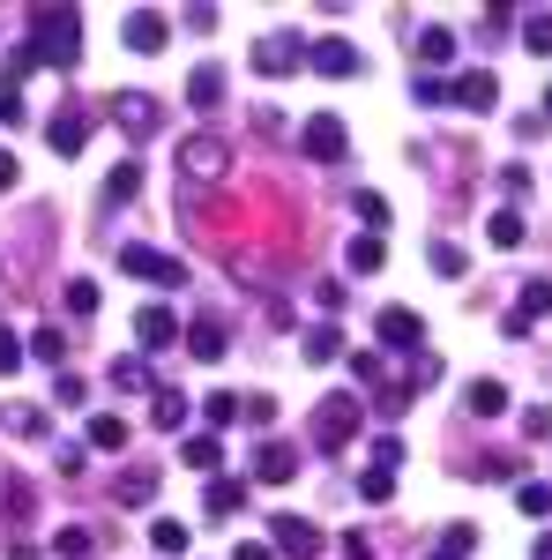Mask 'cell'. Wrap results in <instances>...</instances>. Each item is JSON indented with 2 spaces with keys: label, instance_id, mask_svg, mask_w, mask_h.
<instances>
[{
  "label": "cell",
  "instance_id": "816d5d0a",
  "mask_svg": "<svg viewBox=\"0 0 552 560\" xmlns=\"http://www.w3.org/2000/svg\"><path fill=\"white\" fill-rule=\"evenodd\" d=\"M343 560H374V553H366V538H359V530L343 538Z\"/></svg>",
  "mask_w": 552,
  "mask_h": 560
},
{
  "label": "cell",
  "instance_id": "3957f363",
  "mask_svg": "<svg viewBox=\"0 0 552 560\" xmlns=\"http://www.w3.org/2000/svg\"><path fill=\"white\" fill-rule=\"evenodd\" d=\"M120 269H128L134 284H157V292H179V284H187V261L165 255V247H142V240L120 247Z\"/></svg>",
  "mask_w": 552,
  "mask_h": 560
},
{
  "label": "cell",
  "instance_id": "4316f807",
  "mask_svg": "<svg viewBox=\"0 0 552 560\" xmlns=\"http://www.w3.org/2000/svg\"><path fill=\"white\" fill-rule=\"evenodd\" d=\"M150 419H157V427H187V396H179V388H157V396H150Z\"/></svg>",
  "mask_w": 552,
  "mask_h": 560
},
{
  "label": "cell",
  "instance_id": "bcb514c9",
  "mask_svg": "<svg viewBox=\"0 0 552 560\" xmlns=\"http://www.w3.org/2000/svg\"><path fill=\"white\" fill-rule=\"evenodd\" d=\"M470 546H478V530H470V523H448V538H441V553H456V560H463Z\"/></svg>",
  "mask_w": 552,
  "mask_h": 560
},
{
  "label": "cell",
  "instance_id": "f546056e",
  "mask_svg": "<svg viewBox=\"0 0 552 560\" xmlns=\"http://www.w3.org/2000/svg\"><path fill=\"white\" fill-rule=\"evenodd\" d=\"M134 187H142V165H113V179H105V202H134Z\"/></svg>",
  "mask_w": 552,
  "mask_h": 560
},
{
  "label": "cell",
  "instance_id": "277c9868",
  "mask_svg": "<svg viewBox=\"0 0 552 560\" xmlns=\"http://www.w3.org/2000/svg\"><path fill=\"white\" fill-rule=\"evenodd\" d=\"M179 173L195 179V187H216V179L232 173V150H224V135H187V142H179Z\"/></svg>",
  "mask_w": 552,
  "mask_h": 560
},
{
  "label": "cell",
  "instance_id": "c3c4849f",
  "mask_svg": "<svg viewBox=\"0 0 552 560\" xmlns=\"http://www.w3.org/2000/svg\"><path fill=\"white\" fill-rule=\"evenodd\" d=\"M374 464H381V471H396V464H403V441H396V433H381V441H374Z\"/></svg>",
  "mask_w": 552,
  "mask_h": 560
},
{
  "label": "cell",
  "instance_id": "e575fe53",
  "mask_svg": "<svg viewBox=\"0 0 552 560\" xmlns=\"http://www.w3.org/2000/svg\"><path fill=\"white\" fill-rule=\"evenodd\" d=\"M113 388H120V396L150 388V366H142V359H120V366H113ZM150 396H157V388H150Z\"/></svg>",
  "mask_w": 552,
  "mask_h": 560
},
{
  "label": "cell",
  "instance_id": "f6af8a7d",
  "mask_svg": "<svg viewBox=\"0 0 552 560\" xmlns=\"http://www.w3.org/2000/svg\"><path fill=\"white\" fill-rule=\"evenodd\" d=\"M351 374H359V388L381 382V351H351Z\"/></svg>",
  "mask_w": 552,
  "mask_h": 560
},
{
  "label": "cell",
  "instance_id": "d6a6232c",
  "mask_svg": "<svg viewBox=\"0 0 552 560\" xmlns=\"http://www.w3.org/2000/svg\"><path fill=\"white\" fill-rule=\"evenodd\" d=\"M425 261H433V277H463V269H470V255H463V247H448V240H433V255H425Z\"/></svg>",
  "mask_w": 552,
  "mask_h": 560
},
{
  "label": "cell",
  "instance_id": "603a6c76",
  "mask_svg": "<svg viewBox=\"0 0 552 560\" xmlns=\"http://www.w3.org/2000/svg\"><path fill=\"white\" fill-rule=\"evenodd\" d=\"M179 464H187V471H216V464H224V441H216V433H195V441H179Z\"/></svg>",
  "mask_w": 552,
  "mask_h": 560
},
{
  "label": "cell",
  "instance_id": "83f0119b",
  "mask_svg": "<svg viewBox=\"0 0 552 560\" xmlns=\"http://www.w3.org/2000/svg\"><path fill=\"white\" fill-rule=\"evenodd\" d=\"M485 240H493V247H522V217L493 210V217H485Z\"/></svg>",
  "mask_w": 552,
  "mask_h": 560
},
{
  "label": "cell",
  "instance_id": "2e32d148",
  "mask_svg": "<svg viewBox=\"0 0 552 560\" xmlns=\"http://www.w3.org/2000/svg\"><path fill=\"white\" fill-rule=\"evenodd\" d=\"M292 471H298V448H292V441H261V448H255V478H261V486H284Z\"/></svg>",
  "mask_w": 552,
  "mask_h": 560
},
{
  "label": "cell",
  "instance_id": "7c38bea8",
  "mask_svg": "<svg viewBox=\"0 0 552 560\" xmlns=\"http://www.w3.org/2000/svg\"><path fill=\"white\" fill-rule=\"evenodd\" d=\"M134 345L142 351L179 345V314H172V306H142V314H134Z\"/></svg>",
  "mask_w": 552,
  "mask_h": 560
},
{
  "label": "cell",
  "instance_id": "5b68a950",
  "mask_svg": "<svg viewBox=\"0 0 552 560\" xmlns=\"http://www.w3.org/2000/svg\"><path fill=\"white\" fill-rule=\"evenodd\" d=\"M306 52H314V45L298 38V31H261V38H255V68H261V75H298Z\"/></svg>",
  "mask_w": 552,
  "mask_h": 560
},
{
  "label": "cell",
  "instance_id": "52a82bcc",
  "mask_svg": "<svg viewBox=\"0 0 552 560\" xmlns=\"http://www.w3.org/2000/svg\"><path fill=\"white\" fill-rule=\"evenodd\" d=\"M269 538H277V560H314L321 553V530H314L306 516H292V509L269 516Z\"/></svg>",
  "mask_w": 552,
  "mask_h": 560
},
{
  "label": "cell",
  "instance_id": "7a4b0ae2",
  "mask_svg": "<svg viewBox=\"0 0 552 560\" xmlns=\"http://www.w3.org/2000/svg\"><path fill=\"white\" fill-rule=\"evenodd\" d=\"M359 427H366V404H359L351 388H337V396H321V404H314V441H321L329 456H337V448H351V441H359Z\"/></svg>",
  "mask_w": 552,
  "mask_h": 560
},
{
  "label": "cell",
  "instance_id": "8d00e7d4",
  "mask_svg": "<svg viewBox=\"0 0 552 560\" xmlns=\"http://www.w3.org/2000/svg\"><path fill=\"white\" fill-rule=\"evenodd\" d=\"M515 509H522V516H552V486H538V478L515 486Z\"/></svg>",
  "mask_w": 552,
  "mask_h": 560
},
{
  "label": "cell",
  "instance_id": "7402d4cb",
  "mask_svg": "<svg viewBox=\"0 0 552 560\" xmlns=\"http://www.w3.org/2000/svg\"><path fill=\"white\" fill-rule=\"evenodd\" d=\"M113 501H120V509H150V501H157V471H120Z\"/></svg>",
  "mask_w": 552,
  "mask_h": 560
},
{
  "label": "cell",
  "instance_id": "9c48e42d",
  "mask_svg": "<svg viewBox=\"0 0 552 560\" xmlns=\"http://www.w3.org/2000/svg\"><path fill=\"white\" fill-rule=\"evenodd\" d=\"M306 68H314V75H329V83H343V75H359L366 60H359V45H351V38H314Z\"/></svg>",
  "mask_w": 552,
  "mask_h": 560
},
{
  "label": "cell",
  "instance_id": "30bf717a",
  "mask_svg": "<svg viewBox=\"0 0 552 560\" xmlns=\"http://www.w3.org/2000/svg\"><path fill=\"white\" fill-rule=\"evenodd\" d=\"M120 38H128V52H165L172 23H165V15H157V8H134L128 23H120Z\"/></svg>",
  "mask_w": 552,
  "mask_h": 560
},
{
  "label": "cell",
  "instance_id": "11a10c76",
  "mask_svg": "<svg viewBox=\"0 0 552 560\" xmlns=\"http://www.w3.org/2000/svg\"><path fill=\"white\" fill-rule=\"evenodd\" d=\"M538 560H552V538H538Z\"/></svg>",
  "mask_w": 552,
  "mask_h": 560
},
{
  "label": "cell",
  "instance_id": "4fadbf2b",
  "mask_svg": "<svg viewBox=\"0 0 552 560\" xmlns=\"http://www.w3.org/2000/svg\"><path fill=\"white\" fill-rule=\"evenodd\" d=\"M90 113H75V105H68V113H52V120H45V142H52V150H60V158H75V150H83L90 142Z\"/></svg>",
  "mask_w": 552,
  "mask_h": 560
},
{
  "label": "cell",
  "instance_id": "d6986e66",
  "mask_svg": "<svg viewBox=\"0 0 552 560\" xmlns=\"http://www.w3.org/2000/svg\"><path fill=\"white\" fill-rule=\"evenodd\" d=\"M90 448H97V456H120V448H128V419H120V411H97V419H90Z\"/></svg>",
  "mask_w": 552,
  "mask_h": 560
},
{
  "label": "cell",
  "instance_id": "ab89813d",
  "mask_svg": "<svg viewBox=\"0 0 552 560\" xmlns=\"http://www.w3.org/2000/svg\"><path fill=\"white\" fill-rule=\"evenodd\" d=\"M522 45H530V52H552V15H545V8L522 15Z\"/></svg>",
  "mask_w": 552,
  "mask_h": 560
},
{
  "label": "cell",
  "instance_id": "6da1fadb",
  "mask_svg": "<svg viewBox=\"0 0 552 560\" xmlns=\"http://www.w3.org/2000/svg\"><path fill=\"white\" fill-rule=\"evenodd\" d=\"M23 52H31L38 68H75V60H83V15H75V8H31Z\"/></svg>",
  "mask_w": 552,
  "mask_h": 560
},
{
  "label": "cell",
  "instance_id": "7bdbcfd3",
  "mask_svg": "<svg viewBox=\"0 0 552 560\" xmlns=\"http://www.w3.org/2000/svg\"><path fill=\"white\" fill-rule=\"evenodd\" d=\"M83 396H90L83 374H52V404H83Z\"/></svg>",
  "mask_w": 552,
  "mask_h": 560
},
{
  "label": "cell",
  "instance_id": "b9f144b4",
  "mask_svg": "<svg viewBox=\"0 0 552 560\" xmlns=\"http://www.w3.org/2000/svg\"><path fill=\"white\" fill-rule=\"evenodd\" d=\"M0 120H23V75H0Z\"/></svg>",
  "mask_w": 552,
  "mask_h": 560
},
{
  "label": "cell",
  "instance_id": "5bb4252c",
  "mask_svg": "<svg viewBox=\"0 0 552 560\" xmlns=\"http://www.w3.org/2000/svg\"><path fill=\"white\" fill-rule=\"evenodd\" d=\"M381 345L388 351H419L425 345V322L411 314V306H381Z\"/></svg>",
  "mask_w": 552,
  "mask_h": 560
},
{
  "label": "cell",
  "instance_id": "8992f818",
  "mask_svg": "<svg viewBox=\"0 0 552 560\" xmlns=\"http://www.w3.org/2000/svg\"><path fill=\"white\" fill-rule=\"evenodd\" d=\"M298 142H306V158H314V165H343V150H351V135H343L337 113H314V120L298 128Z\"/></svg>",
  "mask_w": 552,
  "mask_h": 560
},
{
  "label": "cell",
  "instance_id": "1f68e13d",
  "mask_svg": "<svg viewBox=\"0 0 552 560\" xmlns=\"http://www.w3.org/2000/svg\"><path fill=\"white\" fill-rule=\"evenodd\" d=\"M150 546H157V553H187V523L157 516V523H150Z\"/></svg>",
  "mask_w": 552,
  "mask_h": 560
},
{
  "label": "cell",
  "instance_id": "9f6ffc18",
  "mask_svg": "<svg viewBox=\"0 0 552 560\" xmlns=\"http://www.w3.org/2000/svg\"><path fill=\"white\" fill-rule=\"evenodd\" d=\"M545 120H552V83H545Z\"/></svg>",
  "mask_w": 552,
  "mask_h": 560
},
{
  "label": "cell",
  "instance_id": "e0dca14e",
  "mask_svg": "<svg viewBox=\"0 0 552 560\" xmlns=\"http://www.w3.org/2000/svg\"><path fill=\"white\" fill-rule=\"evenodd\" d=\"M224 345H232V337H224L216 314H195V322H187V351H195V359H224Z\"/></svg>",
  "mask_w": 552,
  "mask_h": 560
},
{
  "label": "cell",
  "instance_id": "4dcf8cb0",
  "mask_svg": "<svg viewBox=\"0 0 552 560\" xmlns=\"http://www.w3.org/2000/svg\"><path fill=\"white\" fill-rule=\"evenodd\" d=\"M239 501H247L239 478H216V486H210V516H239Z\"/></svg>",
  "mask_w": 552,
  "mask_h": 560
},
{
  "label": "cell",
  "instance_id": "60d3db41",
  "mask_svg": "<svg viewBox=\"0 0 552 560\" xmlns=\"http://www.w3.org/2000/svg\"><path fill=\"white\" fill-rule=\"evenodd\" d=\"M411 97H419V105H456V90L441 83V75H419V83H411Z\"/></svg>",
  "mask_w": 552,
  "mask_h": 560
},
{
  "label": "cell",
  "instance_id": "d4e9b609",
  "mask_svg": "<svg viewBox=\"0 0 552 560\" xmlns=\"http://www.w3.org/2000/svg\"><path fill=\"white\" fill-rule=\"evenodd\" d=\"M419 60H425V68L456 60V31H448V23H425V31H419Z\"/></svg>",
  "mask_w": 552,
  "mask_h": 560
},
{
  "label": "cell",
  "instance_id": "8fae6325",
  "mask_svg": "<svg viewBox=\"0 0 552 560\" xmlns=\"http://www.w3.org/2000/svg\"><path fill=\"white\" fill-rule=\"evenodd\" d=\"M552 314V277H530L522 292H515V314H508V337H522L530 322H545Z\"/></svg>",
  "mask_w": 552,
  "mask_h": 560
},
{
  "label": "cell",
  "instance_id": "f35d334b",
  "mask_svg": "<svg viewBox=\"0 0 552 560\" xmlns=\"http://www.w3.org/2000/svg\"><path fill=\"white\" fill-rule=\"evenodd\" d=\"M31 359H45V366H60V359H68V345H60V329H31Z\"/></svg>",
  "mask_w": 552,
  "mask_h": 560
},
{
  "label": "cell",
  "instance_id": "484cf974",
  "mask_svg": "<svg viewBox=\"0 0 552 560\" xmlns=\"http://www.w3.org/2000/svg\"><path fill=\"white\" fill-rule=\"evenodd\" d=\"M187 97H195V113H216V105H224V75H216V68H195V75H187Z\"/></svg>",
  "mask_w": 552,
  "mask_h": 560
},
{
  "label": "cell",
  "instance_id": "f907efd6",
  "mask_svg": "<svg viewBox=\"0 0 552 560\" xmlns=\"http://www.w3.org/2000/svg\"><path fill=\"white\" fill-rule=\"evenodd\" d=\"M8 560H45V546H31V538H15V546H8Z\"/></svg>",
  "mask_w": 552,
  "mask_h": 560
},
{
  "label": "cell",
  "instance_id": "6f0895ef",
  "mask_svg": "<svg viewBox=\"0 0 552 560\" xmlns=\"http://www.w3.org/2000/svg\"><path fill=\"white\" fill-rule=\"evenodd\" d=\"M425 560H456V553H425Z\"/></svg>",
  "mask_w": 552,
  "mask_h": 560
},
{
  "label": "cell",
  "instance_id": "9a60e30c",
  "mask_svg": "<svg viewBox=\"0 0 552 560\" xmlns=\"http://www.w3.org/2000/svg\"><path fill=\"white\" fill-rule=\"evenodd\" d=\"M456 105H463V113H493V105H501V83H493V75H485V68H470V75H456Z\"/></svg>",
  "mask_w": 552,
  "mask_h": 560
},
{
  "label": "cell",
  "instance_id": "7dc6e473",
  "mask_svg": "<svg viewBox=\"0 0 552 560\" xmlns=\"http://www.w3.org/2000/svg\"><path fill=\"white\" fill-rule=\"evenodd\" d=\"M15 366H23V337H15V329H0V374H15Z\"/></svg>",
  "mask_w": 552,
  "mask_h": 560
},
{
  "label": "cell",
  "instance_id": "836d02e7",
  "mask_svg": "<svg viewBox=\"0 0 552 560\" xmlns=\"http://www.w3.org/2000/svg\"><path fill=\"white\" fill-rule=\"evenodd\" d=\"M388 493H396V471H381V464H366V478H359V501H374V509H381Z\"/></svg>",
  "mask_w": 552,
  "mask_h": 560
},
{
  "label": "cell",
  "instance_id": "f1b7e54d",
  "mask_svg": "<svg viewBox=\"0 0 552 560\" xmlns=\"http://www.w3.org/2000/svg\"><path fill=\"white\" fill-rule=\"evenodd\" d=\"M52 553H60V560H90V553H97V538H90L83 523H68V530L52 538Z\"/></svg>",
  "mask_w": 552,
  "mask_h": 560
},
{
  "label": "cell",
  "instance_id": "f5cc1de1",
  "mask_svg": "<svg viewBox=\"0 0 552 560\" xmlns=\"http://www.w3.org/2000/svg\"><path fill=\"white\" fill-rule=\"evenodd\" d=\"M8 187H15V158L0 150V195H8Z\"/></svg>",
  "mask_w": 552,
  "mask_h": 560
},
{
  "label": "cell",
  "instance_id": "44dd1931",
  "mask_svg": "<svg viewBox=\"0 0 552 560\" xmlns=\"http://www.w3.org/2000/svg\"><path fill=\"white\" fill-rule=\"evenodd\" d=\"M0 427L15 433V441H45V404H8Z\"/></svg>",
  "mask_w": 552,
  "mask_h": 560
},
{
  "label": "cell",
  "instance_id": "ee69618b",
  "mask_svg": "<svg viewBox=\"0 0 552 560\" xmlns=\"http://www.w3.org/2000/svg\"><path fill=\"white\" fill-rule=\"evenodd\" d=\"M68 314H97V284H90V277L68 284Z\"/></svg>",
  "mask_w": 552,
  "mask_h": 560
},
{
  "label": "cell",
  "instance_id": "ffe728a7",
  "mask_svg": "<svg viewBox=\"0 0 552 560\" xmlns=\"http://www.w3.org/2000/svg\"><path fill=\"white\" fill-rule=\"evenodd\" d=\"M298 351H306L314 366H329V359H343V337H337V322H314V329L298 337Z\"/></svg>",
  "mask_w": 552,
  "mask_h": 560
},
{
  "label": "cell",
  "instance_id": "681fc988",
  "mask_svg": "<svg viewBox=\"0 0 552 560\" xmlns=\"http://www.w3.org/2000/svg\"><path fill=\"white\" fill-rule=\"evenodd\" d=\"M522 433H530V441H545V433H552V411H545V404H530V411H522Z\"/></svg>",
  "mask_w": 552,
  "mask_h": 560
},
{
  "label": "cell",
  "instance_id": "d590c367",
  "mask_svg": "<svg viewBox=\"0 0 552 560\" xmlns=\"http://www.w3.org/2000/svg\"><path fill=\"white\" fill-rule=\"evenodd\" d=\"M239 411H247V404H239V396H232V388H216L210 404H202V419H210V427H232V419H239Z\"/></svg>",
  "mask_w": 552,
  "mask_h": 560
},
{
  "label": "cell",
  "instance_id": "ac0fdd59",
  "mask_svg": "<svg viewBox=\"0 0 552 560\" xmlns=\"http://www.w3.org/2000/svg\"><path fill=\"white\" fill-rule=\"evenodd\" d=\"M381 261H388L381 232H359V240H351V247H343V269H351V277H374V269H381Z\"/></svg>",
  "mask_w": 552,
  "mask_h": 560
},
{
  "label": "cell",
  "instance_id": "ba28073f",
  "mask_svg": "<svg viewBox=\"0 0 552 560\" xmlns=\"http://www.w3.org/2000/svg\"><path fill=\"white\" fill-rule=\"evenodd\" d=\"M105 113H113L134 142H142V135H157V120H165V113H157V97H142V90H113V97H105Z\"/></svg>",
  "mask_w": 552,
  "mask_h": 560
},
{
  "label": "cell",
  "instance_id": "db71d44e",
  "mask_svg": "<svg viewBox=\"0 0 552 560\" xmlns=\"http://www.w3.org/2000/svg\"><path fill=\"white\" fill-rule=\"evenodd\" d=\"M232 560H277V553H269V546H239Z\"/></svg>",
  "mask_w": 552,
  "mask_h": 560
},
{
  "label": "cell",
  "instance_id": "74e56055",
  "mask_svg": "<svg viewBox=\"0 0 552 560\" xmlns=\"http://www.w3.org/2000/svg\"><path fill=\"white\" fill-rule=\"evenodd\" d=\"M351 202H359V217H366V232H388V202L374 195V187H359Z\"/></svg>",
  "mask_w": 552,
  "mask_h": 560
},
{
  "label": "cell",
  "instance_id": "cb8c5ba5",
  "mask_svg": "<svg viewBox=\"0 0 552 560\" xmlns=\"http://www.w3.org/2000/svg\"><path fill=\"white\" fill-rule=\"evenodd\" d=\"M463 404H470V419H501V411H508V388L501 382H470Z\"/></svg>",
  "mask_w": 552,
  "mask_h": 560
}]
</instances>
